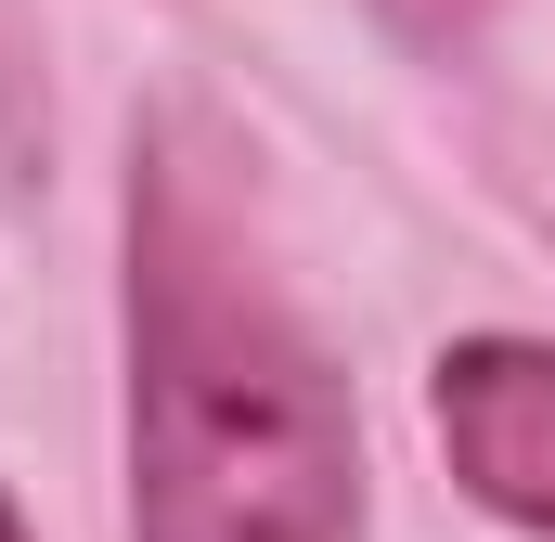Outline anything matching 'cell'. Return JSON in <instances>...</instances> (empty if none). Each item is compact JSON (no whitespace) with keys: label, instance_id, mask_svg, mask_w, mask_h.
Returning a JSON list of instances; mask_svg holds the SVG:
<instances>
[{"label":"cell","instance_id":"3957f363","mask_svg":"<svg viewBox=\"0 0 555 542\" xmlns=\"http://www.w3.org/2000/svg\"><path fill=\"white\" fill-rule=\"evenodd\" d=\"M0 542H26V530H13V504H0Z\"/></svg>","mask_w":555,"mask_h":542},{"label":"cell","instance_id":"7a4b0ae2","mask_svg":"<svg viewBox=\"0 0 555 542\" xmlns=\"http://www.w3.org/2000/svg\"><path fill=\"white\" fill-rule=\"evenodd\" d=\"M439 452H452V478L491 517H517V530L555 542V349L465 336L439 362Z\"/></svg>","mask_w":555,"mask_h":542},{"label":"cell","instance_id":"6da1fadb","mask_svg":"<svg viewBox=\"0 0 555 542\" xmlns=\"http://www.w3.org/2000/svg\"><path fill=\"white\" fill-rule=\"evenodd\" d=\"M130 530L362 542L349 388L259 271L233 194L168 142L130 181Z\"/></svg>","mask_w":555,"mask_h":542}]
</instances>
